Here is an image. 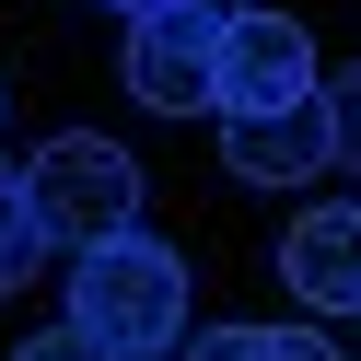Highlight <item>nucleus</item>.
<instances>
[{"label":"nucleus","mask_w":361,"mask_h":361,"mask_svg":"<svg viewBox=\"0 0 361 361\" xmlns=\"http://www.w3.org/2000/svg\"><path fill=\"white\" fill-rule=\"evenodd\" d=\"M291 94H314V35L291 12L245 0L233 24H210V105H291Z\"/></svg>","instance_id":"7ed1b4c3"},{"label":"nucleus","mask_w":361,"mask_h":361,"mask_svg":"<svg viewBox=\"0 0 361 361\" xmlns=\"http://www.w3.org/2000/svg\"><path fill=\"white\" fill-rule=\"evenodd\" d=\"M175 361H338V350L303 326H198V338H175Z\"/></svg>","instance_id":"0eeeda50"},{"label":"nucleus","mask_w":361,"mask_h":361,"mask_svg":"<svg viewBox=\"0 0 361 361\" xmlns=\"http://www.w3.org/2000/svg\"><path fill=\"white\" fill-rule=\"evenodd\" d=\"M71 326L94 338L105 361H164L175 338H187V257L175 245H152L140 221H117V233L71 245Z\"/></svg>","instance_id":"f257e3e1"},{"label":"nucleus","mask_w":361,"mask_h":361,"mask_svg":"<svg viewBox=\"0 0 361 361\" xmlns=\"http://www.w3.org/2000/svg\"><path fill=\"white\" fill-rule=\"evenodd\" d=\"M24 210H35L47 245H94V233H117V221H140V164H128L105 128H59L24 164Z\"/></svg>","instance_id":"f03ea898"},{"label":"nucleus","mask_w":361,"mask_h":361,"mask_svg":"<svg viewBox=\"0 0 361 361\" xmlns=\"http://www.w3.org/2000/svg\"><path fill=\"white\" fill-rule=\"evenodd\" d=\"M221 164L245 187H314L326 175V105L291 94V105H221Z\"/></svg>","instance_id":"20e7f679"},{"label":"nucleus","mask_w":361,"mask_h":361,"mask_svg":"<svg viewBox=\"0 0 361 361\" xmlns=\"http://www.w3.org/2000/svg\"><path fill=\"white\" fill-rule=\"evenodd\" d=\"M280 280L303 291L314 314H361V210H350V198L291 210V233H280Z\"/></svg>","instance_id":"423d86ee"},{"label":"nucleus","mask_w":361,"mask_h":361,"mask_svg":"<svg viewBox=\"0 0 361 361\" xmlns=\"http://www.w3.org/2000/svg\"><path fill=\"white\" fill-rule=\"evenodd\" d=\"M128 94L152 117H198L210 105V24L198 12H128Z\"/></svg>","instance_id":"39448f33"},{"label":"nucleus","mask_w":361,"mask_h":361,"mask_svg":"<svg viewBox=\"0 0 361 361\" xmlns=\"http://www.w3.org/2000/svg\"><path fill=\"white\" fill-rule=\"evenodd\" d=\"M117 12H198V24H233L245 0H117Z\"/></svg>","instance_id":"9b49d317"},{"label":"nucleus","mask_w":361,"mask_h":361,"mask_svg":"<svg viewBox=\"0 0 361 361\" xmlns=\"http://www.w3.org/2000/svg\"><path fill=\"white\" fill-rule=\"evenodd\" d=\"M12 361H105V350H94V338H82V326H47V338H24V350H12Z\"/></svg>","instance_id":"9d476101"},{"label":"nucleus","mask_w":361,"mask_h":361,"mask_svg":"<svg viewBox=\"0 0 361 361\" xmlns=\"http://www.w3.org/2000/svg\"><path fill=\"white\" fill-rule=\"evenodd\" d=\"M35 257H47V233H35V210H24V175L0 164V291H24Z\"/></svg>","instance_id":"6e6552de"},{"label":"nucleus","mask_w":361,"mask_h":361,"mask_svg":"<svg viewBox=\"0 0 361 361\" xmlns=\"http://www.w3.org/2000/svg\"><path fill=\"white\" fill-rule=\"evenodd\" d=\"M314 105H326V164H361V71L314 82Z\"/></svg>","instance_id":"1a4fd4ad"}]
</instances>
